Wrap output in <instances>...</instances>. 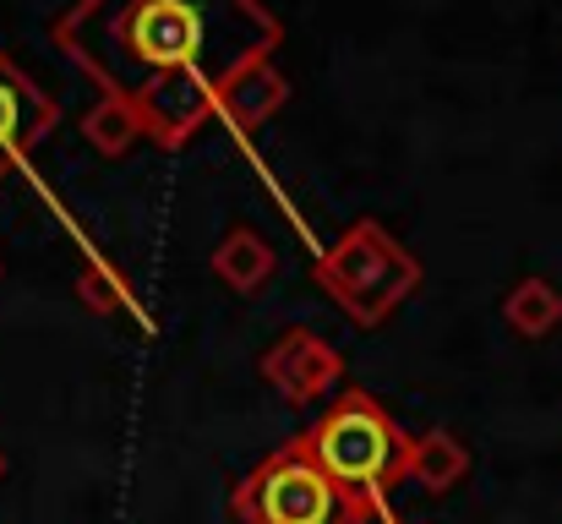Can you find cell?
I'll return each instance as SVG.
<instances>
[{
  "label": "cell",
  "mask_w": 562,
  "mask_h": 524,
  "mask_svg": "<svg viewBox=\"0 0 562 524\" xmlns=\"http://www.w3.org/2000/svg\"><path fill=\"white\" fill-rule=\"evenodd\" d=\"M503 317H508V328H514V334H525V339L552 334V328L562 323L558 285H547V279H519V285L508 290V301H503Z\"/></svg>",
  "instance_id": "30bf717a"
},
{
  "label": "cell",
  "mask_w": 562,
  "mask_h": 524,
  "mask_svg": "<svg viewBox=\"0 0 562 524\" xmlns=\"http://www.w3.org/2000/svg\"><path fill=\"white\" fill-rule=\"evenodd\" d=\"M60 121V104L0 49V180L22 154H33Z\"/></svg>",
  "instance_id": "8992f818"
},
{
  "label": "cell",
  "mask_w": 562,
  "mask_h": 524,
  "mask_svg": "<svg viewBox=\"0 0 562 524\" xmlns=\"http://www.w3.org/2000/svg\"><path fill=\"white\" fill-rule=\"evenodd\" d=\"M312 285L356 323L376 328L387 323L415 290H420V263L404 241H393L376 219L350 224L317 263H312Z\"/></svg>",
  "instance_id": "3957f363"
},
{
  "label": "cell",
  "mask_w": 562,
  "mask_h": 524,
  "mask_svg": "<svg viewBox=\"0 0 562 524\" xmlns=\"http://www.w3.org/2000/svg\"><path fill=\"white\" fill-rule=\"evenodd\" d=\"M235 514L240 524H339L345 492L317 470V459L290 437L279 454H268L240 487H235Z\"/></svg>",
  "instance_id": "277c9868"
},
{
  "label": "cell",
  "mask_w": 562,
  "mask_h": 524,
  "mask_svg": "<svg viewBox=\"0 0 562 524\" xmlns=\"http://www.w3.org/2000/svg\"><path fill=\"white\" fill-rule=\"evenodd\" d=\"M262 382H273V393H284L290 404H312V399H323V393H334L339 388V377H345V355L328 345L323 334H312V328H290V334H279L273 345L262 349Z\"/></svg>",
  "instance_id": "5b68a950"
},
{
  "label": "cell",
  "mask_w": 562,
  "mask_h": 524,
  "mask_svg": "<svg viewBox=\"0 0 562 524\" xmlns=\"http://www.w3.org/2000/svg\"><path fill=\"white\" fill-rule=\"evenodd\" d=\"M290 104V82H284V71L273 66V60H257L229 93H224V121L229 126H240V132H251V126H262V121H273V110H284Z\"/></svg>",
  "instance_id": "ba28073f"
},
{
  "label": "cell",
  "mask_w": 562,
  "mask_h": 524,
  "mask_svg": "<svg viewBox=\"0 0 562 524\" xmlns=\"http://www.w3.org/2000/svg\"><path fill=\"white\" fill-rule=\"evenodd\" d=\"M339 524H393V514H387V503H382V498H345Z\"/></svg>",
  "instance_id": "4fadbf2b"
},
{
  "label": "cell",
  "mask_w": 562,
  "mask_h": 524,
  "mask_svg": "<svg viewBox=\"0 0 562 524\" xmlns=\"http://www.w3.org/2000/svg\"><path fill=\"white\" fill-rule=\"evenodd\" d=\"M49 33L159 148H187L224 93L284 44L262 0H71Z\"/></svg>",
  "instance_id": "6da1fadb"
},
{
  "label": "cell",
  "mask_w": 562,
  "mask_h": 524,
  "mask_svg": "<svg viewBox=\"0 0 562 524\" xmlns=\"http://www.w3.org/2000/svg\"><path fill=\"white\" fill-rule=\"evenodd\" d=\"M404 476H409L420 492L442 498V492H453V487L470 476V448H464L459 437H448V432H420V437H409V465H404Z\"/></svg>",
  "instance_id": "52a82bcc"
},
{
  "label": "cell",
  "mask_w": 562,
  "mask_h": 524,
  "mask_svg": "<svg viewBox=\"0 0 562 524\" xmlns=\"http://www.w3.org/2000/svg\"><path fill=\"white\" fill-rule=\"evenodd\" d=\"M0 476H5V454H0Z\"/></svg>",
  "instance_id": "5bb4252c"
},
{
  "label": "cell",
  "mask_w": 562,
  "mask_h": 524,
  "mask_svg": "<svg viewBox=\"0 0 562 524\" xmlns=\"http://www.w3.org/2000/svg\"><path fill=\"white\" fill-rule=\"evenodd\" d=\"M301 448L345 498H382L393 481H404L409 465V437L367 388L339 393L334 410L312 432H301Z\"/></svg>",
  "instance_id": "7a4b0ae2"
},
{
  "label": "cell",
  "mask_w": 562,
  "mask_h": 524,
  "mask_svg": "<svg viewBox=\"0 0 562 524\" xmlns=\"http://www.w3.org/2000/svg\"><path fill=\"white\" fill-rule=\"evenodd\" d=\"M82 137H88L104 159H121V154H126L132 143H143L148 132H143V121H137L121 99H104V93H99V104L82 115Z\"/></svg>",
  "instance_id": "8fae6325"
},
{
  "label": "cell",
  "mask_w": 562,
  "mask_h": 524,
  "mask_svg": "<svg viewBox=\"0 0 562 524\" xmlns=\"http://www.w3.org/2000/svg\"><path fill=\"white\" fill-rule=\"evenodd\" d=\"M273 252H268V241L257 235V230H229L218 246H213V274H218V285H229V290H240V296H257L268 279H273Z\"/></svg>",
  "instance_id": "9c48e42d"
},
{
  "label": "cell",
  "mask_w": 562,
  "mask_h": 524,
  "mask_svg": "<svg viewBox=\"0 0 562 524\" xmlns=\"http://www.w3.org/2000/svg\"><path fill=\"white\" fill-rule=\"evenodd\" d=\"M77 301L93 312V317H115V312H126L132 306V279L115 268V263H88L82 274H77Z\"/></svg>",
  "instance_id": "7c38bea8"
}]
</instances>
